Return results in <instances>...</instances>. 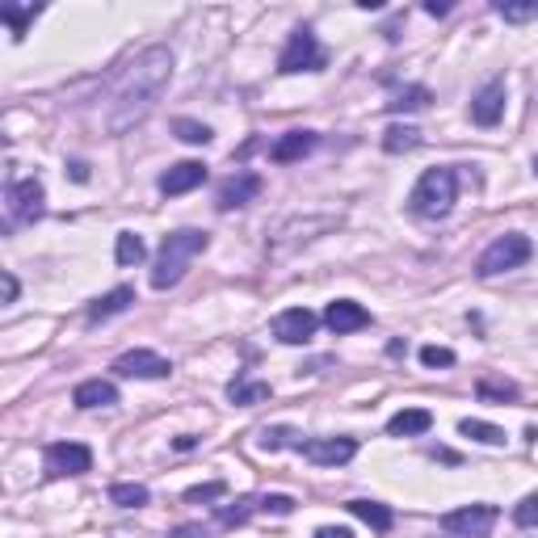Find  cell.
Segmentation results:
<instances>
[{
    "instance_id": "cell-24",
    "label": "cell",
    "mask_w": 538,
    "mask_h": 538,
    "mask_svg": "<svg viewBox=\"0 0 538 538\" xmlns=\"http://www.w3.org/2000/svg\"><path fill=\"white\" fill-rule=\"evenodd\" d=\"M147 257V244L135 236V231H118V240H114V261L118 265H139Z\"/></svg>"
},
{
    "instance_id": "cell-30",
    "label": "cell",
    "mask_w": 538,
    "mask_h": 538,
    "mask_svg": "<svg viewBox=\"0 0 538 538\" xmlns=\"http://www.w3.org/2000/svg\"><path fill=\"white\" fill-rule=\"evenodd\" d=\"M496 13H501L505 22H513V25L534 22V17H538V0H496Z\"/></svg>"
},
{
    "instance_id": "cell-13",
    "label": "cell",
    "mask_w": 538,
    "mask_h": 538,
    "mask_svg": "<svg viewBox=\"0 0 538 538\" xmlns=\"http://www.w3.org/2000/svg\"><path fill=\"white\" fill-rule=\"evenodd\" d=\"M501 118H505V80L496 76L472 97V122L475 127H496Z\"/></svg>"
},
{
    "instance_id": "cell-12",
    "label": "cell",
    "mask_w": 538,
    "mask_h": 538,
    "mask_svg": "<svg viewBox=\"0 0 538 538\" xmlns=\"http://www.w3.org/2000/svg\"><path fill=\"white\" fill-rule=\"evenodd\" d=\"M316 329H320V320H316V311H308V308H286L282 316L274 320V337L282 340V345H308V340L316 337Z\"/></svg>"
},
{
    "instance_id": "cell-9",
    "label": "cell",
    "mask_w": 538,
    "mask_h": 538,
    "mask_svg": "<svg viewBox=\"0 0 538 538\" xmlns=\"http://www.w3.org/2000/svg\"><path fill=\"white\" fill-rule=\"evenodd\" d=\"M114 374H122V379H168L173 362L160 358L156 350H131L122 358H114Z\"/></svg>"
},
{
    "instance_id": "cell-25",
    "label": "cell",
    "mask_w": 538,
    "mask_h": 538,
    "mask_svg": "<svg viewBox=\"0 0 538 538\" xmlns=\"http://www.w3.org/2000/svg\"><path fill=\"white\" fill-rule=\"evenodd\" d=\"M421 143V131L417 127H387L383 131V152H391V156H400V152H412V147H417Z\"/></svg>"
},
{
    "instance_id": "cell-20",
    "label": "cell",
    "mask_w": 538,
    "mask_h": 538,
    "mask_svg": "<svg viewBox=\"0 0 538 538\" xmlns=\"http://www.w3.org/2000/svg\"><path fill=\"white\" fill-rule=\"evenodd\" d=\"M135 303V290L131 286H114L110 295H101L93 308H88V324H101V320H110L118 316V311H127Z\"/></svg>"
},
{
    "instance_id": "cell-23",
    "label": "cell",
    "mask_w": 538,
    "mask_h": 538,
    "mask_svg": "<svg viewBox=\"0 0 538 538\" xmlns=\"http://www.w3.org/2000/svg\"><path fill=\"white\" fill-rule=\"evenodd\" d=\"M429 101H433V93H429L425 85H408V88H400L396 97L387 101V110H391V114H412V110H425Z\"/></svg>"
},
{
    "instance_id": "cell-27",
    "label": "cell",
    "mask_w": 538,
    "mask_h": 538,
    "mask_svg": "<svg viewBox=\"0 0 538 538\" xmlns=\"http://www.w3.org/2000/svg\"><path fill=\"white\" fill-rule=\"evenodd\" d=\"M475 396L483 404H505V400H517V383H509V379H480Z\"/></svg>"
},
{
    "instance_id": "cell-19",
    "label": "cell",
    "mask_w": 538,
    "mask_h": 538,
    "mask_svg": "<svg viewBox=\"0 0 538 538\" xmlns=\"http://www.w3.org/2000/svg\"><path fill=\"white\" fill-rule=\"evenodd\" d=\"M228 400L240 408L265 404V400H269V383H265V379H253V374H236L228 383Z\"/></svg>"
},
{
    "instance_id": "cell-15",
    "label": "cell",
    "mask_w": 538,
    "mask_h": 538,
    "mask_svg": "<svg viewBox=\"0 0 538 538\" xmlns=\"http://www.w3.org/2000/svg\"><path fill=\"white\" fill-rule=\"evenodd\" d=\"M202 181H207V165H198V160H181V165H173L165 177H160V194L177 198V194H189V189H198Z\"/></svg>"
},
{
    "instance_id": "cell-41",
    "label": "cell",
    "mask_w": 538,
    "mask_h": 538,
    "mask_svg": "<svg viewBox=\"0 0 538 538\" xmlns=\"http://www.w3.org/2000/svg\"><path fill=\"white\" fill-rule=\"evenodd\" d=\"M13 299H17V278L5 274V303H13Z\"/></svg>"
},
{
    "instance_id": "cell-16",
    "label": "cell",
    "mask_w": 538,
    "mask_h": 538,
    "mask_svg": "<svg viewBox=\"0 0 538 538\" xmlns=\"http://www.w3.org/2000/svg\"><path fill=\"white\" fill-rule=\"evenodd\" d=\"M316 143H320L316 131H286L282 139L269 147V160H274V165H295V160L316 152Z\"/></svg>"
},
{
    "instance_id": "cell-35",
    "label": "cell",
    "mask_w": 538,
    "mask_h": 538,
    "mask_svg": "<svg viewBox=\"0 0 538 538\" xmlns=\"http://www.w3.org/2000/svg\"><path fill=\"white\" fill-rule=\"evenodd\" d=\"M513 522H517L522 530H534V526H538V492L526 496V501L513 509Z\"/></svg>"
},
{
    "instance_id": "cell-3",
    "label": "cell",
    "mask_w": 538,
    "mask_h": 538,
    "mask_svg": "<svg viewBox=\"0 0 538 538\" xmlns=\"http://www.w3.org/2000/svg\"><path fill=\"white\" fill-rule=\"evenodd\" d=\"M459 194V173L454 168H425L421 181L408 194V207L417 210L421 219H446Z\"/></svg>"
},
{
    "instance_id": "cell-42",
    "label": "cell",
    "mask_w": 538,
    "mask_h": 538,
    "mask_svg": "<svg viewBox=\"0 0 538 538\" xmlns=\"http://www.w3.org/2000/svg\"><path fill=\"white\" fill-rule=\"evenodd\" d=\"M433 459H442V462H459V454H454V451H433Z\"/></svg>"
},
{
    "instance_id": "cell-18",
    "label": "cell",
    "mask_w": 538,
    "mask_h": 538,
    "mask_svg": "<svg viewBox=\"0 0 538 538\" xmlns=\"http://www.w3.org/2000/svg\"><path fill=\"white\" fill-rule=\"evenodd\" d=\"M429 429H433V412L429 408H404V412H396V417L387 421L391 438H421Z\"/></svg>"
},
{
    "instance_id": "cell-37",
    "label": "cell",
    "mask_w": 538,
    "mask_h": 538,
    "mask_svg": "<svg viewBox=\"0 0 538 538\" xmlns=\"http://www.w3.org/2000/svg\"><path fill=\"white\" fill-rule=\"evenodd\" d=\"M173 538H210V530L207 526H177Z\"/></svg>"
},
{
    "instance_id": "cell-5",
    "label": "cell",
    "mask_w": 538,
    "mask_h": 538,
    "mask_svg": "<svg viewBox=\"0 0 538 538\" xmlns=\"http://www.w3.org/2000/svg\"><path fill=\"white\" fill-rule=\"evenodd\" d=\"M324 64H329V56H324V46H320V38L308 30V25H299V30L286 38L282 56H278V72H282V76H295V72H320Z\"/></svg>"
},
{
    "instance_id": "cell-2",
    "label": "cell",
    "mask_w": 538,
    "mask_h": 538,
    "mask_svg": "<svg viewBox=\"0 0 538 538\" xmlns=\"http://www.w3.org/2000/svg\"><path fill=\"white\" fill-rule=\"evenodd\" d=\"M210 236L198 228H181V231H168L165 244H160V257H156L152 265V286L156 290H168V286H177L181 278H186L189 261L198 253H207Z\"/></svg>"
},
{
    "instance_id": "cell-32",
    "label": "cell",
    "mask_w": 538,
    "mask_h": 538,
    "mask_svg": "<svg viewBox=\"0 0 538 538\" xmlns=\"http://www.w3.org/2000/svg\"><path fill=\"white\" fill-rule=\"evenodd\" d=\"M173 131L181 143H210V127L207 122H194V118H177Z\"/></svg>"
},
{
    "instance_id": "cell-29",
    "label": "cell",
    "mask_w": 538,
    "mask_h": 538,
    "mask_svg": "<svg viewBox=\"0 0 538 538\" xmlns=\"http://www.w3.org/2000/svg\"><path fill=\"white\" fill-rule=\"evenodd\" d=\"M459 433L462 438H475V442H483V446H501L505 442V429H496V425H488V421H459Z\"/></svg>"
},
{
    "instance_id": "cell-33",
    "label": "cell",
    "mask_w": 538,
    "mask_h": 538,
    "mask_svg": "<svg viewBox=\"0 0 538 538\" xmlns=\"http://www.w3.org/2000/svg\"><path fill=\"white\" fill-rule=\"evenodd\" d=\"M261 446H265V451H282V446H290V451H303V438H299V433H290V429H265Z\"/></svg>"
},
{
    "instance_id": "cell-22",
    "label": "cell",
    "mask_w": 538,
    "mask_h": 538,
    "mask_svg": "<svg viewBox=\"0 0 538 538\" xmlns=\"http://www.w3.org/2000/svg\"><path fill=\"white\" fill-rule=\"evenodd\" d=\"M38 13H43L38 5H13V0H9V5H0V22L9 25V34L17 38V43H22L25 30H30V22L38 17Z\"/></svg>"
},
{
    "instance_id": "cell-21",
    "label": "cell",
    "mask_w": 538,
    "mask_h": 538,
    "mask_svg": "<svg viewBox=\"0 0 538 538\" xmlns=\"http://www.w3.org/2000/svg\"><path fill=\"white\" fill-rule=\"evenodd\" d=\"M345 509H350L353 517H362L366 526L379 530V534H387V530H391V522H396V513H391L383 501H350Z\"/></svg>"
},
{
    "instance_id": "cell-6",
    "label": "cell",
    "mask_w": 538,
    "mask_h": 538,
    "mask_svg": "<svg viewBox=\"0 0 538 538\" xmlns=\"http://www.w3.org/2000/svg\"><path fill=\"white\" fill-rule=\"evenodd\" d=\"M43 467L51 480H64V475H85L93 472V451L85 442H51L43 451Z\"/></svg>"
},
{
    "instance_id": "cell-28",
    "label": "cell",
    "mask_w": 538,
    "mask_h": 538,
    "mask_svg": "<svg viewBox=\"0 0 538 538\" xmlns=\"http://www.w3.org/2000/svg\"><path fill=\"white\" fill-rule=\"evenodd\" d=\"M253 509H261V501H253V496H240L236 505L219 509V517H215V522H219L223 530H236V526H244V522L253 517Z\"/></svg>"
},
{
    "instance_id": "cell-11",
    "label": "cell",
    "mask_w": 538,
    "mask_h": 538,
    "mask_svg": "<svg viewBox=\"0 0 538 538\" xmlns=\"http://www.w3.org/2000/svg\"><path fill=\"white\" fill-rule=\"evenodd\" d=\"M303 459L316 462V467H345V462L358 454V442L353 438H311L303 442Z\"/></svg>"
},
{
    "instance_id": "cell-40",
    "label": "cell",
    "mask_w": 538,
    "mask_h": 538,
    "mask_svg": "<svg viewBox=\"0 0 538 538\" xmlns=\"http://www.w3.org/2000/svg\"><path fill=\"white\" fill-rule=\"evenodd\" d=\"M67 168H72V181H88V165H85V160H72Z\"/></svg>"
},
{
    "instance_id": "cell-31",
    "label": "cell",
    "mask_w": 538,
    "mask_h": 538,
    "mask_svg": "<svg viewBox=\"0 0 538 538\" xmlns=\"http://www.w3.org/2000/svg\"><path fill=\"white\" fill-rule=\"evenodd\" d=\"M228 496V483L223 480H210V483H198V488H189L186 492V505H210V501H219Z\"/></svg>"
},
{
    "instance_id": "cell-10",
    "label": "cell",
    "mask_w": 538,
    "mask_h": 538,
    "mask_svg": "<svg viewBox=\"0 0 538 538\" xmlns=\"http://www.w3.org/2000/svg\"><path fill=\"white\" fill-rule=\"evenodd\" d=\"M261 189H265L261 177L249 173V168H240V173H231L228 181L219 186V194H215V207H219V210H240V207H249V202H253Z\"/></svg>"
},
{
    "instance_id": "cell-7",
    "label": "cell",
    "mask_w": 538,
    "mask_h": 538,
    "mask_svg": "<svg viewBox=\"0 0 538 538\" xmlns=\"http://www.w3.org/2000/svg\"><path fill=\"white\" fill-rule=\"evenodd\" d=\"M5 202H9V223H34V219H43L46 189H43V181H38V177L9 181V189H5Z\"/></svg>"
},
{
    "instance_id": "cell-17",
    "label": "cell",
    "mask_w": 538,
    "mask_h": 538,
    "mask_svg": "<svg viewBox=\"0 0 538 538\" xmlns=\"http://www.w3.org/2000/svg\"><path fill=\"white\" fill-rule=\"evenodd\" d=\"M72 404L76 408H110L118 404V387L110 379H85V383L72 391Z\"/></svg>"
},
{
    "instance_id": "cell-1",
    "label": "cell",
    "mask_w": 538,
    "mask_h": 538,
    "mask_svg": "<svg viewBox=\"0 0 538 538\" xmlns=\"http://www.w3.org/2000/svg\"><path fill=\"white\" fill-rule=\"evenodd\" d=\"M173 80V51L168 46H147L131 59V67L114 80V93H110V118H106V131L122 135L139 127L152 106L160 101V93L168 88Z\"/></svg>"
},
{
    "instance_id": "cell-14",
    "label": "cell",
    "mask_w": 538,
    "mask_h": 538,
    "mask_svg": "<svg viewBox=\"0 0 538 538\" xmlns=\"http://www.w3.org/2000/svg\"><path fill=\"white\" fill-rule=\"evenodd\" d=\"M324 324H329L332 332H358L371 324V311L362 308V303H353V299H337V303H329L324 308Z\"/></svg>"
},
{
    "instance_id": "cell-39",
    "label": "cell",
    "mask_w": 538,
    "mask_h": 538,
    "mask_svg": "<svg viewBox=\"0 0 538 538\" xmlns=\"http://www.w3.org/2000/svg\"><path fill=\"white\" fill-rule=\"evenodd\" d=\"M425 13H429V17H446V13H451V5H446V0H429Z\"/></svg>"
},
{
    "instance_id": "cell-34",
    "label": "cell",
    "mask_w": 538,
    "mask_h": 538,
    "mask_svg": "<svg viewBox=\"0 0 538 538\" xmlns=\"http://www.w3.org/2000/svg\"><path fill=\"white\" fill-rule=\"evenodd\" d=\"M421 362H425L429 371H446V366H454V350H446V345H425V350H421Z\"/></svg>"
},
{
    "instance_id": "cell-8",
    "label": "cell",
    "mask_w": 538,
    "mask_h": 538,
    "mask_svg": "<svg viewBox=\"0 0 538 538\" xmlns=\"http://www.w3.org/2000/svg\"><path fill=\"white\" fill-rule=\"evenodd\" d=\"M496 526V505H462L442 517V530L451 538H488Z\"/></svg>"
},
{
    "instance_id": "cell-26",
    "label": "cell",
    "mask_w": 538,
    "mask_h": 538,
    "mask_svg": "<svg viewBox=\"0 0 538 538\" xmlns=\"http://www.w3.org/2000/svg\"><path fill=\"white\" fill-rule=\"evenodd\" d=\"M110 501L118 509H143L147 501H152V492L143 488V483H114L110 488Z\"/></svg>"
},
{
    "instance_id": "cell-38",
    "label": "cell",
    "mask_w": 538,
    "mask_h": 538,
    "mask_svg": "<svg viewBox=\"0 0 538 538\" xmlns=\"http://www.w3.org/2000/svg\"><path fill=\"white\" fill-rule=\"evenodd\" d=\"M316 538H353V530H345V526H320Z\"/></svg>"
},
{
    "instance_id": "cell-4",
    "label": "cell",
    "mask_w": 538,
    "mask_h": 538,
    "mask_svg": "<svg viewBox=\"0 0 538 538\" xmlns=\"http://www.w3.org/2000/svg\"><path fill=\"white\" fill-rule=\"evenodd\" d=\"M530 253H534L530 236H522V231H505V236H496V240L480 253V261H475V274H480V278H496V274H505V269L526 265Z\"/></svg>"
},
{
    "instance_id": "cell-36",
    "label": "cell",
    "mask_w": 538,
    "mask_h": 538,
    "mask_svg": "<svg viewBox=\"0 0 538 538\" xmlns=\"http://www.w3.org/2000/svg\"><path fill=\"white\" fill-rule=\"evenodd\" d=\"M261 509H265V513H278V517H290V513H295V501L282 496V492H274V496H261Z\"/></svg>"
},
{
    "instance_id": "cell-43",
    "label": "cell",
    "mask_w": 538,
    "mask_h": 538,
    "mask_svg": "<svg viewBox=\"0 0 538 538\" xmlns=\"http://www.w3.org/2000/svg\"><path fill=\"white\" fill-rule=\"evenodd\" d=\"M534 173H538V156H534Z\"/></svg>"
}]
</instances>
